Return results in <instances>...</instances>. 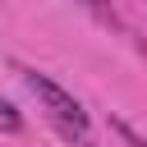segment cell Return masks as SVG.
I'll return each instance as SVG.
<instances>
[{
	"instance_id": "obj_2",
	"label": "cell",
	"mask_w": 147,
	"mask_h": 147,
	"mask_svg": "<svg viewBox=\"0 0 147 147\" xmlns=\"http://www.w3.org/2000/svg\"><path fill=\"white\" fill-rule=\"evenodd\" d=\"M18 129H23V115H18V106L0 96V133H18Z\"/></svg>"
},
{
	"instance_id": "obj_1",
	"label": "cell",
	"mask_w": 147,
	"mask_h": 147,
	"mask_svg": "<svg viewBox=\"0 0 147 147\" xmlns=\"http://www.w3.org/2000/svg\"><path fill=\"white\" fill-rule=\"evenodd\" d=\"M23 87L37 96L41 115L51 119V129H55L64 142H74V147H92L87 110H83V101H78L74 92H64L55 78H46V74H37V69H23Z\"/></svg>"
},
{
	"instance_id": "obj_3",
	"label": "cell",
	"mask_w": 147,
	"mask_h": 147,
	"mask_svg": "<svg viewBox=\"0 0 147 147\" xmlns=\"http://www.w3.org/2000/svg\"><path fill=\"white\" fill-rule=\"evenodd\" d=\"M78 5H87V9H106V0H78Z\"/></svg>"
}]
</instances>
